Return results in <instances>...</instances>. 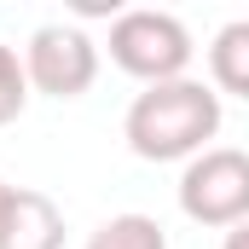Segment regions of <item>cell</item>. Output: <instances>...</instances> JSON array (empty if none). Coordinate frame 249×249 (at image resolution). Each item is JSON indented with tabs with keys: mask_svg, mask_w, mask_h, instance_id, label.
I'll list each match as a JSON object with an SVG mask.
<instances>
[{
	"mask_svg": "<svg viewBox=\"0 0 249 249\" xmlns=\"http://www.w3.org/2000/svg\"><path fill=\"white\" fill-rule=\"evenodd\" d=\"M0 249H64V209L47 191L18 186L0 226Z\"/></svg>",
	"mask_w": 249,
	"mask_h": 249,
	"instance_id": "cell-5",
	"label": "cell"
},
{
	"mask_svg": "<svg viewBox=\"0 0 249 249\" xmlns=\"http://www.w3.org/2000/svg\"><path fill=\"white\" fill-rule=\"evenodd\" d=\"M81 249H168V232H162V220H157V214L127 209V214L99 220V226L87 232V244H81Z\"/></svg>",
	"mask_w": 249,
	"mask_h": 249,
	"instance_id": "cell-7",
	"label": "cell"
},
{
	"mask_svg": "<svg viewBox=\"0 0 249 249\" xmlns=\"http://www.w3.org/2000/svg\"><path fill=\"white\" fill-rule=\"evenodd\" d=\"M220 249H249V220H244V226H232V232H226V244H220Z\"/></svg>",
	"mask_w": 249,
	"mask_h": 249,
	"instance_id": "cell-9",
	"label": "cell"
},
{
	"mask_svg": "<svg viewBox=\"0 0 249 249\" xmlns=\"http://www.w3.org/2000/svg\"><path fill=\"white\" fill-rule=\"evenodd\" d=\"M12 191H18V186H6V180H0V226H6V209H12Z\"/></svg>",
	"mask_w": 249,
	"mask_h": 249,
	"instance_id": "cell-10",
	"label": "cell"
},
{
	"mask_svg": "<svg viewBox=\"0 0 249 249\" xmlns=\"http://www.w3.org/2000/svg\"><path fill=\"white\" fill-rule=\"evenodd\" d=\"M214 133H220V93L214 81H197V75L133 93L122 116V139L139 162H191L209 151Z\"/></svg>",
	"mask_w": 249,
	"mask_h": 249,
	"instance_id": "cell-1",
	"label": "cell"
},
{
	"mask_svg": "<svg viewBox=\"0 0 249 249\" xmlns=\"http://www.w3.org/2000/svg\"><path fill=\"white\" fill-rule=\"evenodd\" d=\"M209 75H214V93L249 99V18H232V23L214 29V41H209Z\"/></svg>",
	"mask_w": 249,
	"mask_h": 249,
	"instance_id": "cell-6",
	"label": "cell"
},
{
	"mask_svg": "<svg viewBox=\"0 0 249 249\" xmlns=\"http://www.w3.org/2000/svg\"><path fill=\"white\" fill-rule=\"evenodd\" d=\"M23 70H29V93L81 99L99 81V47L81 23H41L23 47Z\"/></svg>",
	"mask_w": 249,
	"mask_h": 249,
	"instance_id": "cell-4",
	"label": "cell"
},
{
	"mask_svg": "<svg viewBox=\"0 0 249 249\" xmlns=\"http://www.w3.org/2000/svg\"><path fill=\"white\" fill-rule=\"evenodd\" d=\"M29 105V70H23V53L0 41V127L18 122Z\"/></svg>",
	"mask_w": 249,
	"mask_h": 249,
	"instance_id": "cell-8",
	"label": "cell"
},
{
	"mask_svg": "<svg viewBox=\"0 0 249 249\" xmlns=\"http://www.w3.org/2000/svg\"><path fill=\"white\" fill-rule=\"evenodd\" d=\"M180 214L191 226H209V232H232L249 220V151L238 145H209L203 157H191L180 168Z\"/></svg>",
	"mask_w": 249,
	"mask_h": 249,
	"instance_id": "cell-3",
	"label": "cell"
},
{
	"mask_svg": "<svg viewBox=\"0 0 249 249\" xmlns=\"http://www.w3.org/2000/svg\"><path fill=\"white\" fill-rule=\"evenodd\" d=\"M110 64L145 81V87H162V81H180L197 58V41L174 12H157V6H133L110 18Z\"/></svg>",
	"mask_w": 249,
	"mask_h": 249,
	"instance_id": "cell-2",
	"label": "cell"
}]
</instances>
